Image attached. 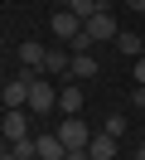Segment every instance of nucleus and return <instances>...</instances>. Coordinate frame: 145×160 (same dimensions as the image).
Masks as SVG:
<instances>
[{"label": "nucleus", "mask_w": 145, "mask_h": 160, "mask_svg": "<svg viewBox=\"0 0 145 160\" xmlns=\"http://www.w3.org/2000/svg\"><path fill=\"white\" fill-rule=\"evenodd\" d=\"M44 73H48V78H68V73H73V53H63V49H48Z\"/></svg>", "instance_id": "nucleus-9"}, {"label": "nucleus", "mask_w": 145, "mask_h": 160, "mask_svg": "<svg viewBox=\"0 0 145 160\" xmlns=\"http://www.w3.org/2000/svg\"><path fill=\"white\" fill-rule=\"evenodd\" d=\"M15 160H39V146L34 141H15Z\"/></svg>", "instance_id": "nucleus-15"}, {"label": "nucleus", "mask_w": 145, "mask_h": 160, "mask_svg": "<svg viewBox=\"0 0 145 160\" xmlns=\"http://www.w3.org/2000/svg\"><path fill=\"white\" fill-rule=\"evenodd\" d=\"M58 112H68V117H77V112H82V88H77V82L58 88Z\"/></svg>", "instance_id": "nucleus-10"}, {"label": "nucleus", "mask_w": 145, "mask_h": 160, "mask_svg": "<svg viewBox=\"0 0 145 160\" xmlns=\"http://www.w3.org/2000/svg\"><path fill=\"white\" fill-rule=\"evenodd\" d=\"M44 58H48V49H44L39 39H19V63H24V68L44 73Z\"/></svg>", "instance_id": "nucleus-7"}, {"label": "nucleus", "mask_w": 145, "mask_h": 160, "mask_svg": "<svg viewBox=\"0 0 145 160\" xmlns=\"http://www.w3.org/2000/svg\"><path fill=\"white\" fill-rule=\"evenodd\" d=\"M53 107H58V92H53V82H48V73H34V82H29V112L48 117Z\"/></svg>", "instance_id": "nucleus-1"}, {"label": "nucleus", "mask_w": 145, "mask_h": 160, "mask_svg": "<svg viewBox=\"0 0 145 160\" xmlns=\"http://www.w3.org/2000/svg\"><path fill=\"white\" fill-rule=\"evenodd\" d=\"M87 150H92V160H116V136L111 131H92Z\"/></svg>", "instance_id": "nucleus-8"}, {"label": "nucleus", "mask_w": 145, "mask_h": 160, "mask_svg": "<svg viewBox=\"0 0 145 160\" xmlns=\"http://www.w3.org/2000/svg\"><path fill=\"white\" fill-rule=\"evenodd\" d=\"M48 24H53V39H63V44H73L77 34H82V20H77L73 10H53V20H48Z\"/></svg>", "instance_id": "nucleus-6"}, {"label": "nucleus", "mask_w": 145, "mask_h": 160, "mask_svg": "<svg viewBox=\"0 0 145 160\" xmlns=\"http://www.w3.org/2000/svg\"><path fill=\"white\" fill-rule=\"evenodd\" d=\"M82 34H87V44H102V39H116L121 24L111 20V10H97V15H87V20H82Z\"/></svg>", "instance_id": "nucleus-2"}, {"label": "nucleus", "mask_w": 145, "mask_h": 160, "mask_svg": "<svg viewBox=\"0 0 145 160\" xmlns=\"http://www.w3.org/2000/svg\"><path fill=\"white\" fill-rule=\"evenodd\" d=\"M63 160H92V150H68Z\"/></svg>", "instance_id": "nucleus-16"}, {"label": "nucleus", "mask_w": 145, "mask_h": 160, "mask_svg": "<svg viewBox=\"0 0 145 160\" xmlns=\"http://www.w3.org/2000/svg\"><path fill=\"white\" fill-rule=\"evenodd\" d=\"M0 155H5V136H0Z\"/></svg>", "instance_id": "nucleus-21"}, {"label": "nucleus", "mask_w": 145, "mask_h": 160, "mask_svg": "<svg viewBox=\"0 0 145 160\" xmlns=\"http://www.w3.org/2000/svg\"><path fill=\"white\" fill-rule=\"evenodd\" d=\"M126 126H131V121H126V117H121V112H116V117H106V121H102V131H111V136H116V141H121V136H126Z\"/></svg>", "instance_id": "nucleus-14"}, {"label": "nucleus", "mask_w": 145, "mask_h": 160, "mask_svg": "<svg viewBox=\"0 0 145 160\" xmlns=\"http://www.w3.org/2000/svg\"><path fill=\"white\" fill-rule=\"evenodd\" d=\"M87 5H92V10H106V5H111V0H87Z\"/></svg>", "instance_id": "nucleus-18"}, {"label": "nucleus", "mask_w": 145, "mask_h": 160, "mask_svg": "<svg viewBox=\"0 0 145 160\" xmlns=\"http://www.w3.org/2000/svg\"><path fill=\"white\" fill-rule=\"evenodd\" d=\"M0 136L15 146V141H29V117H24V107H10L5 112V121H0Z\"/></svg>", "instance_id": "nucleus-5"}, {"label": "nucleus", "mask_w": 145, "mask_h": 160, "mask_svg": "<svg viewBox=\"0 0 145 160\" xmlns=\"http://www.w3.org/2000/svg\"><path fill=\"white\" fill-rule=\"evenodd\" d=\"M135 160H145V146H140V150H135Z\"/></svg>", "instance_id": "nucleus-20"}, {"label": "nucleus", "mask_w": 145, "mask_h": 160, "mask_svg": "<svg viewBox=\"0 0 145 160\" xmlns=\"http://www.w3.org/2000/svg\"><path fill=\"white\" fill-rule=\"evenodd\" d=\"M126 5H131V10H140V15H145V0H126Z\"/></svg>", "instance_id": "nucleus-19"}, {"label": "nucleus", "mask_w": 145, "mask_h": 160, "mask_svg": "<svg viewBox=\"0 0 145 160\" xmlns=\"http://www.w3.org/2000/svg\"><path fill=\"white\" fill-rule=\"evenodd\" d=\"M34 146H39V160H63L68 155V146L58 141V131H53V136H39Z\"/></svg>", "instance_id": "nucleus-12"}, {"label": "nucleus", "mask_w": 145, "mask_h": 160, "mask_svg": "<svg viewBox=\"0 0 145 160\" xmlns=\"http://www.w3.org/2000/svg\"><path fill=\"white\" fill-rule=\"evenodd\" d=\"M116 53H126V58H140V53H145V34H116Z\"/></svg>", "instance_id": "nucleus-11"}, {"label": "nucleus", "mask_w": 145, "mask_h": 160, "mask_svg": "<svg viewBox=\"0 0 145 160\" xmlns=\"http://www.w3.org/2000/svg\"><path fill=\"white\" fill-rule=\"evenodd\" d=\"M135 82H145V53L135 58Z\"/></svg>", "instance_id": "nucleus-17"}, {"label": "nucleus", "mask_w": 145, "mask_h": 160, "mask_svg": "<svg viewBox=\"0 0 145 160\" xmlns=\"http://www.w3.org/2000/svg\"><path fill=\"white\" fill-rule=\"evenodd\" d=\"M58 141H63L68 150H87V141H92V126H87L82 117H63V121H58Z\"/></svg>", "instance_id": "nucleus-3"}, {"label": "nucleus", "mask_w": 145, "mask_h": 160, "mask_svg": "<svg viewBox=\"0 0 145 160\" xmlns=\"http://www.w3.org/2000/svg\"><path fill=\"white\" fill-rule=\"evenodd\" d=\"M29 82H34V68H24L19 78L5 82V92H0V97H5V107H29Z\"/></svg>", "instance_id": "nucleus-4"}, {"label": "nucleus", "mask_w": 145, "mask_h": 160, "mask_svg": "<svg viewBox=\"0 0 145 160\" xmlns=\"http://www.w3.org/2000/svg\"><path fill=\"white\" fill-rule=\"evenodd\" d=\"M68 78H97V53L87 49V53H73V73Z\"/></svg>", "instance_id": "nucleus-13"}]
</instances>
